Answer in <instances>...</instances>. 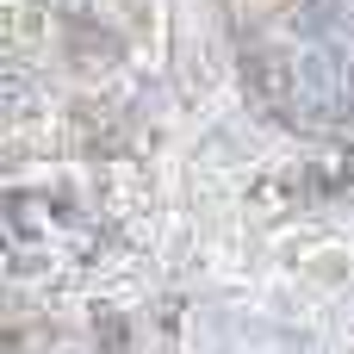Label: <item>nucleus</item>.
Here are the masks:
<instances>
[{
  "label": "nucleus",
  "instance_id": "nucleus-1",
  "mask_svg": "<svg viewBox=\"0 0 354 354\" xmlns=\"http://www.w3.org/2000/svg\"><path fill=\"white\" fill-rule=\"evenodd\" d=\"M286 112L299 124H317V131H336L354 118V87H348V68L330 62L324 50H299L286 62Z\"/></svg>",
  "mask_w": 354,
  "mask_h": 354
},
{
  "label": "nucleus",
  "instance_id": "nucleus-2",
  "mask_svg": "<svg viewBox=\"0 0 354 354\" xmlns=\"http://www.w3.org/2000/svg\"><path fill=\"white\" fill-rule=\"evenodd\" d=\"M6 230H12V243H19V249H31V243H50V230H56V212H50V199L6 193Z\"/></svg>",
  "mask_w": 354,
  "mask_h": 354
},
{
  "label": "nucleus",
  "instance_id": "nucleus-3",
  "mask_svg": "<svg viewBox=\"0 0 354 354\" xmlns=\"http://www.w3.org/2000/svg\"><path fill=\"white\" fill-rule=\"evenodd\" d=\"M93 336H100V354H131V324L118 311H100L93 317Z\"/></svg>",
  "mask_w": 354,
  "mask_h": 354
},
{
  "label": "nucleus",
  "instance_id": "nucleus-4",
  "mask_svg": "<svg viewBox=\"0 0 354 354\" xmlns=\"http://www.w3.org/2000/svg\"><path fill=\"white\" fill-rule=\"evenodd\" d=\"M342 68H348V87H354V50H348V62H342Z\"/></svg>",
  "mask_w": 354,
  "mask_h": 354
}]
</instances>
